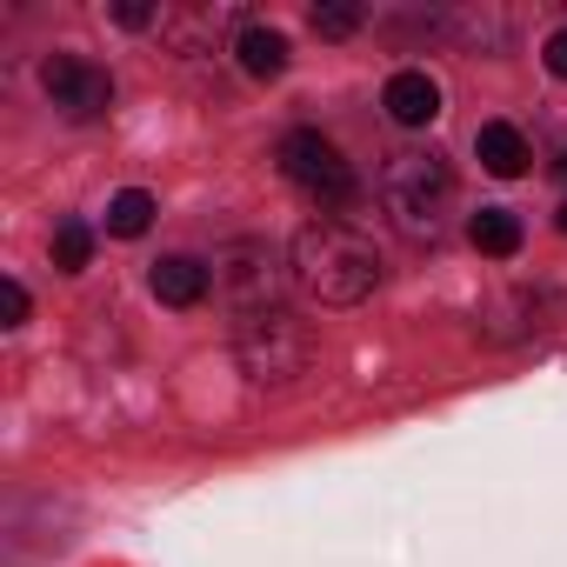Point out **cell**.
I'll return each mask as SVG.
<instances>
[{"mask_svg":"<svg viewBox=\"0 0 567 567\" xmlns=\"http://www.w3.org/2000/svg\"><path fill=\"white\" fill-rule=\"evenodd\" d=\"M288 280L321 308H354V301H368L381 288V254H374V240L361 227H348L341 214H321V220H308L295 234Z\"/></svg>","mask_w":567,"mask_h":567,"instance_id":"6da1fadb","label":"cell"},{"mask_svg":"<svg viewBox=\"0 0 567 567\" xmlns=\"http://www.w3.org/2000/svg\"><path fill=\"white\" fill-rule=\"evenodd\" d=\"M381 207L394 214L401 234L414 240H434L447 227V207H454V174L441 154H394L381 167Z\"/></svg>","mask_w":567,"mask_h":567,"instance_id":"7a4b0ae2","label":"cell"},{"mask_svg":"<svg viewBox=\"0 0 567 567\" xmlns=\"http://www.w3.org/2000/svg\"><path fill=\"white\" fill-rule=\"evenodd\" d=\"M234 354L247 368V381H295L315 361V328L295 308H260L234 321Z\"/></svg>","mask_w":567,"mask_h":567,"instance_id":"3957f363","label":"cell"},{"mask_svg":"<svg viewBox=\"0 0 567 567\" xmlns=\"http://www.w3.org/2000/svg\"><path fill=\"white\" fill-rule=\"evenodd\" d=\"M280 174H288L308 200H321L328 214H341V207H354L361 200V181H354V167L341 161V147L328 141V134H315V127H295L288 141H280Z\"/></svg>","mask_w":567,"mask_h":567,"instance_id":"277c9868","label":"cell"},{"mask_svg":"<svg viewBox=\"0 0 567 567\" xmlns=\"http://www.w3.org/2000/svg\"><path fill=\"white\" fill-rule=\"evenodd\" d=\"M41 87H48V101H54L68 121H101V114L114 107L107 68H94V61H81V54H54V61L41 68Z\"/></svg>","mask_w":567,"mask_h":567,"instance_id":"5b68a950","label":"cell"},{"mask_svg":"<svg viewBox=\"0 0 567 567\" xmlns=\"http://www.w3.org/2000/svg\"><path fill=\"white\" fill-rule=\"evenodd\" d=\"M220 288L234 295L240 315L280 308V301H274V295H280V267H274V254H267L260 240H240V247L227 254V267H220Z\"/></svg>","mask_w":567,"mask_h":567,"instance_id":"8992f818","label":"cell"},{"mask_svg":"<svg viewBox=\"0 0 567 567\" xmlns=\"http://www.w3.org/2000/svg\"><path fill=\"white\" fill-rule=\"evenodd\" d=\"M147 288H154V301H161V308H200V301H207V288H214V267H200L194 254H167V260H154Z\"/></svg>","mask_w":567,"mask_h":567,"instance_id":"52a82bcc","label":"cell"},{"mask_svg":"<svg viewBox=\"0 0 567 567\" xmlns=\"http://www.w3.org/2000/svg\"><path fill=\"white\" fill-rule=\"evenodd\" d=\"M381 107H388V121H394V127H427V121L441 114V87H434V74L401 68V74L381 87Z\"/></svg>","mask_w":567,"mask_h":567,"instance_id":"ba28073f","label":"cell"},{"mask_svg":"<svg viewBox=\"0 0 567 567\" xmlns=\"http://www.w3.org/2000/svg\"><path fill=\"white\" fill-rule=\"evenodd\" d=\"M234 54H240V74H254V81H280V74H288V34H280V28H240V41H234Z\"/></svg>","mask_w":567,"mask_h":567,"instance_id":"9c48e42d","label":"cell"},{"mask_svg":"<svg viewBox=\"0 0 567 567\" xmlns=\"http://www.w3.org/2000/svg\"><path fill=\"white\" fill-rule=\"evenodd\" d=\"M474 154H481V167H487L494 181L527 174V141H520V127H507V121H487V127L474 134Z\"/></svg>","mask_w":567,"mask_h":567,"instance_id":"30bf717a","label":"cell"},{"mask_svg":"<svg viewBox=\"0 0 567 567\" xmlns=\"http://www.w3.org/2000/svg\"><path fill=\"white\" fill-rule=\"evenodd\" d=\"M467 240H474L481 254L507 260V254H520V220H514L507 207H481V214L467 220Z\"/></svg>","mask_w":567,"mask_h":567,"instance_id":"8fae6325","label":"cell"},{"mask_svg":"<svg viewBox=\"0 0 567 567\" xmlns=\"http://www.w3.org/2000/svg\"><path fill=\"white\" fill-rule=\"evenodd\" d=\"M147 227H154V194H147V187H121V194L107 200V234L134 240V234H147Z\"/></svg>","mask_w":567,"mask_h":567,"instance_id":"7c38bea8","label":"cell"},{"mask_svg":"<svg viewBox=\"0 0 567 567\" xmlns=\"http://www.w3.org/2000/svg\"><path fill=\"white\" fill-rule=\"evenodd\" d=\"M87 260H94V227L87 220H61L54 227V267L61 274H81Z\"/></svg>","mask_w":567,"mask_h":567,"instance_id":"4fadbf2b","label":"cell"},{"mask_svg":"<svg viewBox=\"0 0 567 567\" xmlns=\"http://www.w3.org/2000/svg\"><path fill=\"white\" fill-rule=\"evenodd\" d=\"M354 28H361V8H354V0H328V8H315V34L348 41Z\"/></svg>","mask_w":567,"mask_h":567,"instance_id":"5bb4252c","label":"cell"},{"mask_svg":"<svg viewBox=\"0 0 567 567\" xmlns=\"http://www.w3.org/2000/svg\"><path fill=\"white\" fill-rule=\"evenodd\" d=\"M0 308H8V328H21V321H28V288H21L14 274L0 280Z\"/></svg>","mask_w":567,"mask_h":567,"instance_id":"9a60e30c","label":"cell"},{"mask_svg":"<svg viewBox=\"0 0 567 567\" xmlns=\"http://www.w3.org/2000/svg\"><path fill=\"white\" fill-rule=\"evenodd\" d=\"M540 61H547V74H554V81H567V28H560V34H547Z\"/></svg>","mask_w":567,"mask_h":567,"instance_id":"2e32d148","label":"cell"},{"mask_svg":"<svg viewBox=\"0 0 567 567\" xmlns=\"http://www.w3.org/2000/svg\"><path fill=\"white\" fill-rule=\"evenodd\" d=\"M114 21H121V28H147V21H154V8H141V0H121Z\"/></svg>","mask_w":567,"mask_h":567,"instance_id":"e0dca14e","label":"cell"},{"mask_svg":"<svg viewBox=\"0 0 567 567\" xmlns=\"http://www.w3.org/2000/svg\"><path fill=\"white\" fill-rule=\"evenodd\" d=\"M560 234H567V207H560Z\"/></svg>","mask_w":567,"mask_h":567,"instance_id":"ac0fdd59","label":"cell"}]
</instances>
